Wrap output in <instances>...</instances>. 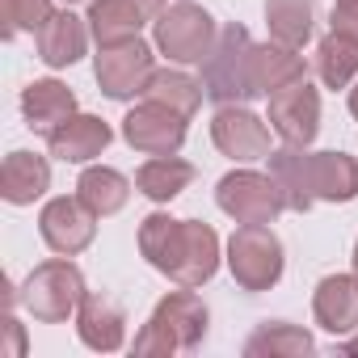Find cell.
<instances>
[{
    "instance_id": "cell-1",
    "label": "cell",
    "mask_w": 358,
    "mask_h": 358,
    "mask_svg": "<svg viewBox=\"0 0 358 358\" xmlns=\"http://www.w3.org/2000/svg\"><path fill=\"white\" fill-rule=\"evenodd\" d=\"M139 253L152 270H160L177 287H203L220 270V236L211 224L173 220L169 211H152L139 224Z\"/></svg>"
},
{
    "instance_id": "cell-2",
    "label": "cell",
    "mask_w": 358,
    "mask_h": 358,
    "mask_svg": "<svg viewBox=\"0 0 358 358\" xmlns=\"http://www.w3.org/2000/svg\"><path fill=\"white\" fill-rule=\"evenodd\" d=\"M270 173L282 190L287 211H312L316 203H354L358 199V160L345 152H303L295 143L274 148Z\"/></svg>"
},
{
    "instance_id": "cell-3",
    "label": "cell",
    "mask_w": 358,
    "mask_h": 358,
    "mask_svg": "<svg viewBox=\"0 0 358 358\" xmlns=\"http://www.w3.org/2000/svg\"><path fill=\"white\" fill-rule=\"evenodd\" d=\"M207 324H211V312H207V303L194 295V287L169 291V295L152 308L148 324L139 329L135 354H182V350H194V345H203Z\"/></svg>"
},
{
    "instance_id": "cell-4",
    "label": "cell",
    "mask_w": 358,
    "mask_h": 358,
    "mask_svg": "<svg viewBox=\"0 0 358 358\" xmlns=\"http://www.w3.org/2000/svg\"><path fill=\"white\" fill-rule=\"evenodd\" d=\"M253 47L257 43L245 26H220V38L203 59V89L215 106H249L253 97H262L253 85Z\"/></svg>"
},
{
    "instance_id": "cell-5",
    "label": "cell",
    "mask_w": 358,
    "mask_h": 358,
    "mask_svg": "<svg viewBox=\"0 0 358 358\" xmlns=\"http://www.w3.org/2000/svg\"><path fill=\"white\" fill-rule=\"evenodd\" d=\"M17 299H22V308L34 320L64 324L68 316H76V308L85 299V274H80V266L72 257L59 253V257H51V262H43V266L30 270V278L22 282Z\"/></svg>"
},
{
    "instance_id": "cell-6",
    "label": "cell",
    "mask_w": 358,
    "mask_h": 358,
    "mask_svg": "<svg viewBox=\"0 0 358 358\" xmlns=\"http://www.w3.org/2000/svg\"><path fill=\"white\" fill-rule=\"evenodd\" d=\"M152 38L169 64H203L220 38V26L203 5L177 0V5H164V13L152 22Z\"/></svg>"
},
{
    "instance_id": "cell-7",
    "label": "cell",
    "mask_w": 358,
    "mask_h": 358,
    "mask_svg": "<svg viewBox=\"0 0 358 358\" xmlns=\"http://www.w3.org/2000/svg\"><path fill=\"white\" fill-rule=\"evenodd\" d=\"M282 241L270 224H241L228 241V270L236 278L241 291L257 295V291H270L278 278H282Z\"/></svg>"
},
{
    "instance_id": "cell-8",
    "label": "cell",
    "mask_w": 358,
    "mask_h": 358,
    "mask_svg": "<svg viewBox=\"0 0 358 358\" xmlns=\"http://www.w3.org/2000/svg\"><path fill=\"white\" fill-rule=\"evenodd\" d=\"M215 203L236 224H274L287 211L274 173H257V169H232L228 177H220Z\"/></svg>"
},
{
    "instance_id": "cell-9",
    "label": "cell",
    "mask_w": 358,
    "mask_h": 358,
    "mask_svg": "<svg viewBox=\"0 0 358 358\" xmlns=\"http://www.w3.org/2000/svg\"><path fill=\"white\" fill-rule=\"evenodd\" d=\"M93 72L110 101H131V97H143V89L156 72V55L143 38H127L114 47H97Z\"/></svg>"
},
{
    "instance_id": "cell-10",
    "label": "cell",
    "mask_w": 358,
    "mask_h": 358,
    "mask_svg": "<svg viewBox=\"0 0 358 358\" xmlns=\"http://www.w3.org/2000/svg\"><path fill=\"white\" fill-rule=\"evenodd\" d=\"M97 211L80 199V194H59V199H51L47 207H43V215H38V232H43V241H47V249L51 253H64V257H76V253H85L89 245H93V236H97Z\"/></svg>"
},
{
    "instance_id": "cell-11",
    "label": "cell",
    "mask_w": 358,
    "mask_h": 358,
    "mask_svg": "<svg viewBox=\"0 0 358 358\" xmlns=\"http://www.w3.org/2000/svg\"><path fill=\"white\" fill-rule=\"evenodd\" d=\"M186 122L190 118H182L177 110L143 97L122 118V139L135 152H143V156H177V152H182V143H186Z\"/></svg>"
},
{
    "instance_id": "cell-12",
    "label": "cell",
    "mask_w": 358,
    "mask_h": 358,
    "mask_svg": "<svg viewBox=\"0 0 358 358\" xmlns=\"http://www.w3.org/2000/svg\"><path fill=\"white\" fill-rule=\"evenodd\" d=\"M270 127L282 143L308 148L320 131V93L308 80H295L278 93H270Z\"/></svg>"
},
{
    "instance_id": "cell-13",
    "label": "cell",
    "mask_w": 358,
    "mask_h": 358,
    "mask_svg": "<svg viewBox=\"0 0 358 358\" xmlns=\"http://www.w3.org/2000/svg\"><path fill=\"white\" fill-rule=\"evenodd\" d=\"M211 139L232 160H266L274 152L270 148V127L249 106H220L215 118H211Z\"/></svg>"
},
{
    "instance_id": "cell-14",
    "label": "cell",
    "mask_w": 358,
    "mask_h": 358,
    "mask_svg": "<svg viewBox=\"0 0 358 358\" xmlns=\"http://www.w3.org/2000/svg\"><path fill=\"white\" fill-rule=\"evenodd\" d=\"M76 333L97 354L122 350V341H127V312H122V303L114 295H106V291H85V299L76 308Z\"/></svg>"
},
{
    "instance_id": "cell-15",
    "label": "cell",
    "mask_w": 358,
    "mask_h": 358,
    "mask_svg": "<svg viewBox=\"0 0 358 358\" xmlns=\"http://www.w3.org/2000/svg\"><path fill=\"white\" fill-rule=\"evenodd\" d=\"M110 139H114V131H110L106 118H97V114H72L59 131L47 135V148L64 164H89V160H97L110 148Z\"/></svg>"
},
{
    "instance_id": "cell-16",
    "label": "cell",
    "mask_w": 358,
    "mask_h": 358,
    "mask_svg": "<svg viewBox=\"0 0 358 358\" xmlns=\"http://www.w3.org/2000/svg\"><path fill=\"white\" fill-rule=\"evenodd\" d=\"M312 316L324 333L345 337L358 329V278L354 274H329L316 282L312 295Z\"/></svg>"
},
{
    "instance_id": "cell-17",
    "label": "cell",
    "mask_w": 358,
    "mask_h": 358,
    "mask_svg": "<svg viewBox=\"0 0 358 358\" xmlns=\"http://www.w3.org/2000/svg\"><path fill=\"white\" fill-rule=\"evenodd\" d=\"M89 17H76L72 9L51 13V22L34 34L38 38V59L47 68H72L85 51H89Z\"/></svg>"
},
{
    "instance_id": "cell-18",
    "label": "cell",
    "mask_w": 358,
    "mask_h": 358,
    "mask_svg": "<svg viewBox=\"0 0 358 358\" xmlns=\"http://www.w3.org/2000/svg\"><path fill=\"white\" fill-rule=\"evenodd\" d=\"M22 114L34 135H51L76 114V93L64 80H34L22 93Z\"/></svg>"
},
{
    "instance_id": "cell-19",
    "label": "cell",
    "mask_w": 358,
    "mask_h": 358,
    "mask_svg": "<svg viewBox=\"0 0 358 358\" xmlns=\"http://www.w3.org/2000/svg\"><path fill=\"white\" fill-rule=\"evenodd\" d=\"M51 190V160L38 152H9L0 169V194L13 207H30Z\"/></svg>"
},
{
    "instance_id": "cell-20",
    "label": "cell",
    "mask_w": 358,
    "mask_h": 358,
    "mask_svg": "<svg viewBox=\"0 0 358 358\" xmlns=\"http://www.w3.org/2000/svg\"><path fill=\"white\" fill-rule=\"evenodd\" d=\"M295 80H308V59L295 47H287V43H257L253 47V85L262 97H270Z\"/></svg>"
},
{
    "instance_id": "cell-21",
    "label": "cell",
    "mask_w": 358,
    "mask_h": 358,
    "mask_svg": "<svg viewBox=\"0 0 358 358\" xmlns=\"http://www.w3.org/2000/svg\"><path fill=\"white\" fill-rule=\"evenodd\" d=\"M152 17L135 5V0H89V30L97 47H114L127 38H139V30Z\"/></svg>"
},
{
    "instance_id": "cell-22",
    "label": "cell",
    "mask_w": 358,
    "mask_h": 358,
    "mask_svg": "<svg viewBox=\"0 0 358 358\" xmlns=\"http://www.w3.org/2000/svg\"><path fill=\"white\" fill-rule=\"evenodd\" d=\"M190 182H194V164L177 156H152L135 173V190L152 203H173L182 190H190Z\"/></svg>"
},
{
    "instance_id": "cell-23",
    "label": "cell",
    "mask_w": 358,
    "mask_h": 358,
    "mask_svg": "<svg viewBox=\"0 0 358 358\" xmlns=\"http://www.w3.org/2000/svg\"><path fill=\"white\" fill-rule=\"evenodd\" d=\"M312 72L320 76L324 89H350L354 76H358V38H350V34H341V30H329V34L316 43Z\"/></svg>"
},
{
    "instance_id": "cell-24",
    "label": "cell",
    "mask_w": 358,
    "mask_h": 358,
    "mask_svg": "<svg viewBox=\"0 0 358 358\" xmlns=\"http://www.w3.org/2000/svg\"><path fill=\"white\" fill-rule=\"evenodd\" d=\"M203 80H194L190 72H182V68H156L152 72V80H148V89H143V97L148 101H160V106H169V110H177L182 118H194L199 114V106H203Z\"/></svg>"
},
{
    "instance_id": "cell-25",
    "label": "cell",
    "mask_w": 358,
    "mask_h": 358,
    "mask_svg": "<svg viewBox=\"0 0 358 358\" xmlns=\"http://www.w3.org/2000/svg\"><path fill=\"white\" fill-rule=\"evenodd\" d=\"M316 341L308 329L291 324V320H266L249 341H245V354L249 358H303L312 354Z\"/></svg>"
},
{
    "instance_id": "cell-26",
    "label": "cell",
    "mask_w": 358,
    "mask_h": 358,
    "mask_svg": "<svg viewBox=\"0 0 358 358\" xmlns=\"http://www.w3.org/2000/svg\"><path fill=\"white\" fill-rule=\"evenodd\" d=\"M76 194L106 220V215H118V211L127 207L131 182H127L118 169H110V164H89V169L80 173V182H76Z\"/></svg>"
},
{
    "instance_id": "cell-27",
    "label": "cell",
    "mask_w": 358,
    "mask_h": 358,
    "mask_svg": "<svg viewBox=\"0 0 358 358\" xmlns=\"http://www.w3.org/2000/svg\"><path fill=\"white\" fill-rule=\"evenodd\" d=\"M266 26L274 43H287L299 51L316 26V0H266Z\"/></svg>"
},
{
    "instance_id": "cell-28",
    "label": "cell",
    "mask_w": 358,
    "mask_h": 358,
    "mask_svg": "<svg viewBox=\"0 0 358 358\" xmlns=\"http://www.w3.org/2000/svg\"><path fill=\"white\" fill-rule=\"evenodd\" d=\"M0 13H5V38L17 34H38L51 22V0H0Z\"/></svg>"
},
{
    "instance_id": "cell-29",
    "label": "cell",
    "mask_w": 358,
    "mask_h": 358,
    "mask_svg": "<svg viewBox=\"0 0 358 358\" xmlns=\"http://www.w3.org/2000/svg\"><path fill=\"white\" fill-rule=\"evenodd\" d=\"M329 30H341L350 38H358V0H333V17Z\"/></svg>"
},
{
    "instance_id": "cell-30",
    "label": "cell",
    "mask_w": 358,
    "mask_h": 358,
    "mask_svg": "<svg viewBox=\"0 0 358 358\" xmlns=\"http://www.w3.org/2000/svg\"><path fill=\"white\" fill-rule=\"evenodd\" d=\"M5 329H9V341H13V354H22V350H26V341H22V324H17V320L9 316V320H5Z\"/></svg>"
},
{
    "instance_id": "cell-31",
    "label": "cell",
    "mask_w": 358,
    "mask_h": 358,
    "mask_svg": "<svg viewBox=\"0 0 358 358\" xmlns=\"http://www.w3.org/2000/svg\"><path fill=\"white\" fill-rule=\"evenodd\" d=\"M350 114L358 118V76H354V85H350Z\"/></svg>"
},
{
    "instance_id": "cell-32",
    "label": "cell",
    "mask_w": 358,
    "mask_h": 358,
    "mask_svg": "<svg viewBox=\"0 0 358 358\" xmlns=\"http://www.w3.org/2000/svg\"><path fill=\"white\" fill-rule=\"evenodd\" d=\"M345 354H358V337H350V341H345Z\"/></svg>"
},
{
    "instance_id": "cell-33",
    "label": "cell",
    "mask_w": 358,
    "mask_h": 358,
    "mask_svg": "<svg viewBox=\"0 0 358 358\" xmlns=\"http://www.w3.org/2000/svg\"><path fill=\"white\" fill-rule=\"evenodd\" d=\"M354 278H358V245H354Z\"/></svg>"
},
{
    "instance_id": "cell-34",
    "label": "cell",
    "mask_w": 358,
    "mask_h": 358,
    "mask_svg": "<svg viewBox=\"0 0 358 358\" xmlns=\"http://www.w3.org/2000/svg\"><path fill=\"white\" fill-rule=\"evenodd\" d=\"M64 5H68V9H72V5H85V0H64Z\"/></svg>"
}]
</instances>
